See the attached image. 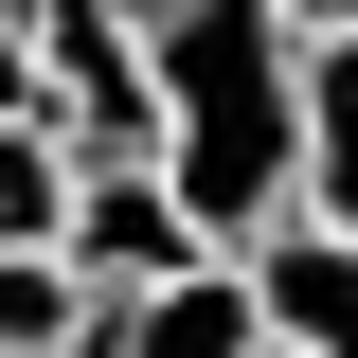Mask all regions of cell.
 Listing matches in <instances>:
<instances>
[{
  "instance_id": "obj_1",
  "label": "cell",
  "mask_w": 358,
  "mask_h": 358,
  "mask_svg": "<svg viewBox=\"0 0 358 358\" xmlns=\"http://www.w3.org/2000/svg\"><path fill=\"white\" fill-rule=\"evenodd\" d=\"M126 18H143V90H162L143 162L179 179V215L215 251L305 215V36H287V0H126Z\"/></svg>"
},
{
  "instance_id": "obj_2",
  "label": "cell",
  "mask_w": 358,
  "mask_h": 358,
  "mask_svg": "<svg viewBox=\"0 0 358 358\" xmlns=\"http://www.w3.org/2000/svg\"><path fill=\"white\" fill-rule=\"evenodd\" d=\"M36 36V90H54V143L72 162H143L162 143V90H143V18L126 0H18Z\"/></svg>"
},
{
  "instance_id": "obj_3",
  "label": "cell",
  "mask_w": 358,
  "mask_h": 358,
  "mask_svg": "<svg viewBox=\"0 0 358 358\" xmlns=\"http://www.w3.org/2000/svg\"><path fill=\"white\" fill-rule=\"evenodd\" d=\"M54 251H72L90 287L126 305V287H162V268H197L215 233L179 215V179H162V162H72V233H54Z\"/></svg>"
},
{
  "instance_id": "obj_4",
  "label": "cell",
  "mask_w": 358,
  "mask_h": 358,
  "mask_svg": "<svg viewBox=\"0 0 358 358\" xmlns=\"http://www.w3.org/2000/svg\"><path fill=\"white\" fill-rule=\"evenodd\" d=\"M233 287H251L268 358H358V233H322V215H268L251 251H233Z\"/></svg>"
},
{
  "instance_id": "obj_5",
  "label": "cell",
  "mask_w": 358,
  "mask_h": 358,
  "mask_svg": "<svg viewBox=\"0 0 358 358\" xmlns=\"http://www.w3.org/2000/svg\"><path fill=\"white\" fill-rule=\"evenodd\" d=\"M72 358H268V322H251V287H233V251H197V268H162V287H126V305H90Z\"/></svg>"
},
{
  "instance_id": "obj_6",
  "label": "cell",
  "mask_w": 358,
  "mask_h": 358,
  "mask_svg": "<svg viewBox=\"0 0 358 358\" xmlns=\"http://www.w3.org/2000/svg\"><path fill=\"white\" fill-rule=\"evenodd\" d=\"M305 215L358 233V36H305Z\"/></svg>"
},
{
  "instance_id": "obj_7",
  "label": "cell",
  "mask_w": 358,
  "mask_h": 358,
  "mask_svg": "<svg viewBox=\"0 0 358 358\" xmlns=\"http://www.w3.org/2000/svg\"><path fill=\"white\" fill-rule=\"evenodd\" d=\"M90 305H108V287H90L72 251H0V358H72Z\"/></svg>"
},
{
  "instance_id": "obj_8",
  "label": "cell",
  "mask_w": 358,
  "mask_h": 358,
  "mask_svg": "<svg viewBox=\"0 0 358 358\" xmlns=\"http://www.w3.org/2000/svg\"><path fill=\"white\" fill-rule=\"evenodd\" d=\"M54 233H72V143L0 126V251H54Z\"/></svg>"
},
{
  "instance_id": "obj_9",
  "label": "cell",
  "mask_w": 358,
  "mask_h": 358,
  "mask_svg": "<svg viewBox=\"0 0 358 358\" xmlns=\"http://www.w3.org/2000/svg\"><path fill=\"white\" fill-rule=\"evenodd\" d=\"M0 126H54V90H36V36L0 18Z\"/></svg>"
},
{
  "instance_id": "obj_10",
  "label": "cell",
  "mask_w": 358,
  "mask_h": 358,
  "mask_svg": "<svg viewBox=\"0 0 358 358\" xmlns=\"http://www.w3.org/2000/svg\"><path fill=\"white\" fill-rule=\"evenodd\" d=\"M287 36H358V0H287Z\"/></svg>"
},
{
  "instance_id": "obj_11",
  "label": "cell",
  "mask_w": 358,
  "mask_h": 358,
  "mask_svg": "<svg viewBox=\"0 0 358 358\" xmlns=\"http://www.w3.org/2000/svg\"><path fill=\"white\" fill-rule=\"evenodd\" d=\"M0 18H18V0H0Z\"/></svg>"
}]
</instances>
